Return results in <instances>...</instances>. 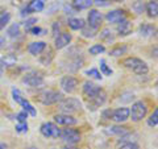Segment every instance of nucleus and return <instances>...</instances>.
I'll return each mask as SVG.
<instances>
[{
  "label": "nucleus",
  "instance_id": "nucleus-1",
  "mask_svg": "<svg viewBox=\"0 0 158 149\" xmlns=\"http://www.w3.org/2000/svg\"><path fill=\"white\" fill-rule=\"evenodd\" d=\"M121 63L124 67L129 69V70H132L137 75H145L149 71V66L146 65V62L137 57H128L125 59H123Z\"/></svg>",
  "mask_w": 158,
  "mask_h": 149
},
{
  "label": "nucleus",
  "instance_id": "nucleus-2",
  "mask_svg": "<svg viewBox=\"0 0 158 149\" xmlns=\"http://www.w3.org/2000/svg\"><path fill=\"white\" fill-rule=\"evenodd\" d=\"M62 94L58 92V91H54V90H46V91H42L40 92L38 95L36 96V100L45 104V106H50V104H56L59 103L62 100Z\"/></svg>",
  "mask_w": 158,
  "mask_h": 149
},
{
  "label": "nucleus",
  "instance_id": "nucleus-3",
  "mask_svg": "<svg viewBox=\"0 0 158 149\" xmlns=\"http://www.w3.org/2000/svg\"><path fill=\"white\" fill-rule=\"evenodd\" d=\"M58 108L61 110L63 113H74V112H78L81 111L82 108V103L79 99H75V98H66V99H62L61 102L58 103Z\"/></svg>",
  "mask_w": 158,
  "mask_h": 149
},
{
  "label": "nucleus",
  "instance_id": "nucleus-4",
  "mask_svg": "<svg viewBox=\"0 0 158 149\" xmlns=\"http://www.w3.org/2000/svg\"><path fill=\"white\" fill-rule=\"evenodd\" d=\"M146 113H148V107L145 102L138 100L132 104V108L129 110V117L133 121H141L146 116Z\"/></svg>",
  "mask_w": 158,
  "mask_h": 149
},
{
  "label": "nucleus",
  "instance_id": "nucleus-5",
  "mask_svg": "<svg viewBox=\"0 0 158 149\" xmlns=\"http://www.w3.org/2000/svg\"><path fill=\"white\" fill-rule=\"evenodd\" d=\"M106 100H107V94L102 87L99 88L94 95L86 98L87 106H88V108H91V110H96V108L103 106V104L106 103Z\"/></svg>",
  "mask_w": 158,
  "mask_h": 149
},
{
  "label": "nucleus",
  "instance_id": "nucleus-6",
  "mask_svg": "<svg viewBox=\"0 0 158 149\" xmlns=\"http://www.w3.org/2000/svg\"><path fill=\"white\" fill-rule=\"evenodd\" d=\"M12 95H13V99L16 100L20 106H21L24 108V111H25L28 115H31V116H36L37 115V111H36V108H34L31 103H29L25 98H24L21 95V92H20L17 88H13L12 90Z\"/></svg>",
  "mask_w": 158,
  "mask_h": 149
},
{
  "label": "nucleus",
  "instance_id": "nucleus-7",
  "mask_svg": "<svg viewBox=\"0 0 158 149\" xmlns=\"http://www.w3.org/2000/svg\"><path fill=\"white\" fill-rule=\"evenodd\" d=\"M59 137H61L65 143H67L69 145H74V144L81 141L82 136H81V133H79V131L74 130V128H65L63 131H61Z\"/></svg>",
  "mask_w": 158,
  "mask_h": 149
},
{
  "label": "nucleus",
  "instance_id": "nucleus-8",
  "mask_svg": "<svg viewBox=\"0 0 158 149\" xmlns=\"http://www.w3.org/2000/svg\"><path fill=\"white\" fill-rule=\"evenodd\" d=\"M40 132H41L42 136H45L48 138H57L61 135V130L58 128V126H56L54 123H44L40 127Z\"/></svg>",
  "mask_w": 158,
  "mask_h": 149
},
{
  "label": "nucleus",
  "instance_id": "nucleus-9",
  "mask_svg": "<svg viewBox=\"0 0 158 149\" xmlns=\"http://www.w3.org/2000/svg\"><path fill=\"white\" fill-rule=\"evenodd\" d=\"M21 82L24 84H27L29 87H41L44 84V77L40 75L37 73H29V74H25V75L23 77Z\"/></svg>",
  "mask_w": 158,
  "mask_h": 149
},
{
  "label": "nucleus",
  "instance_id": "nucleus-10",
  "mask_svg": "<svg viewBox=\"0 0 158 149\" xmlns=\"http://www.w3.org/2000/svg\"><path fill=\"white\" fill-rule=\"evenodd\" d=\"M78 84H79V81L71 75H66L61 79V88L67 94H71L75 91L78 88Z\"/></svg>",
  "mask_w": 158,
  "mask_h": 149
},
{
  "label": "nucleus",
  "instance_id": "nucleus-11",
  "mask_svg": "<svg viewBox=\"0 0 158 149\" xmlns=\"http://www.w3.org/2000/svg\"><path fill=\"white\" fill-rule=\"evenodd\" d=\"M87 20H88V25H90V28L98 31V29L102 27L103 15L99 12L98 9H90V12H88V16H87Z\"/></svg>",
  "mask_w": 158,
  "mask_h": 149
},
{
  "label": "nucleus",
  "instance_id": "nucleus-12",
  "mask_svg": "<svg viewBox=\"0 0 158 149\" xmlns=\"http://www.w3.org/2000/svg\"><path fill=\"white\" fill-rule=\"evenodd\" d=\"M115 123H124L129 119V108L127 107H120L117 110H113L111 112V117Z\"/></svg>",
  "mask_w": 158,
  "mask_h": 149
},
{
  "label": "nucleus",
  "instance_id": "nucleus-13",
  "mask_svg": "<svg viewBox=\"0 0 158 149\" xmlns=\"http://www.w3.org/2000/svg\"><path fill=\"white\" fill-rule=\"evenodd\" d=\"M54 121H56L58 126H75L78 123V120L71 115H67V113H58V115L54 116Z\"/></svg>",
  "mask_w": 158,
  "mask_h": 149
},
{
  "label": "nucleus",
  "instance_id": "nucleus-14",
  "mask_svg": "<svg viewBox=\"0 0 158 149\" xmlns=\"http://www.w3.org/2000/svg\"><path fill=\"white\" fill-rule=\"evenodd\" d=\"M125 16H127V13L124 9H113V11L107 13L106 19L108 20V23H111V24H118L121 20L125 19Z\"/></svg>",
  "mask_w": 158,
  "mask_h": 149
},
{
  "label": "nucleus",
  "instance_id": "nucleus-15",
  "mask_svg": "<svg viewBox=\"0 0 158 149\" xmlns=\"http://www.w3.org/2000/svg\"><path fill=\"white\" fill-rule=\"evenodd\" d=\"M45 8V4H44L42 0H32V2L28 3V6L24 9L23 15L25 13H33V12H41Z\"/></svg>",
  "mask_w": 158,
  "mask_h": 149
},
{
  "label": "nucleus",
  "instance_id": "nucleus-16",
  "mask_svg": "<svg viewBox=\"0 0 158 149\" xmlns=\"http://www.w3.org/2000/svg\"><path fill=\"white\" fill-rule=\"evenodd\" d=\"M133 31V24L129 21V20H121L120 23H118L117 25V33L120 34V36H128V34H131Z\"/></svg>",
  "mask_w": 158,
  "mask_h": 149
},
{
  "label": "nucleus",
  "instance_id": "nucleus-17",
  "mask_svg": "<svg viewBox=\"0 0 158 149\" xmlns=\"http://www.w3.org/2000/svg\"><path fill=\"white\" fill-rule=\"evenodd\" d=\"M106 133H108V135H113V136L124 137L127 135H129V130H128L127 127H123V126H112V127L107 128Z\"/></svg>",
  "mask_w": 158,
  "mask_h": 149
},
{
  "label": "nucleus",
  "instance_id": "nucleus-18",
  "mask_svg": "<svg viewBox=\"0 0 158 149\" xmlns=\"http://www.w3.org/2000/svg\"><path fill=\"white\" fill-rule=\"evenodd\" d=\"M71 34L70 33H61L56 37V49H63L71 42Z\"/></svg>",
  "mask_w": 158,
  "mask_h": 149
},
{
  "label": "nucleus",
  "instance_id": "nucleus-19",
  "mask_svg": "<svg viewBox=\"0 0 158 149\" xmlns=\"http://www.w3.org/2000/svg\"><path fill=\"white\" fill-rule=\"evenodd\" d=\"M46 49V42L44 41H36L32 42L31 45L28 46V52L32 54V56H40L44 50Z\"/></svg>",
  "mask_w": 158,
  "mask_h": 149
},
{
  "label": "nucleus",
  "instance_id": "nucleus-20",
  "mask_svg": "<svg viewBox=\"0 0 158 149\" xmlns=\"http://www.w3.org/2000/svg\"><path fill=\"white\" fill-rule=\"evenodd\" d=\"M99 88H100V87H99L98 84L87 81V82H85V84H83V95H85V98H88V96L94 95V94H95Z\"/></svg>",
  "mask_w": 158,
  "mask_h": 149
},
{
  "label": "nucleus",
  "instance_id": "nucleus-21",
  "mask_svg": "<svg viewBox=\"0 0 158 149\" xmlns=\"http://www.w3.org/2000/svg\"><path fill=\"white\" fill-rule=\"evenodd\" d=\"M146 12H148V16L150 19H156L157 15H158V3L157 0H150V2H148L146 4Z\"/></svg>",
  "mask_w": 158,
  "mask_h": 149
},
{
  "label": "nucleus",
  "instance_id": "nucleus-22",
  "mask_svg": "<svg viewBox=\"0 0 158 149\" xmlns=\"http://www.w3.org/2000/svg\"><path fill=\"white\" fill-rule=\"evenodd\" d=\"M67 25L70 27L73 31H79V29H83V28L86 27V23H85V20H83V19H75V17H73V19H69Z\"/></svg>",
  "mask_w": 158,
  "mask_h": 149
},
{
  "label": "nucleus",
  "instance_id": "nucleus-23",
  "mask_svg": "<svg viewBox=\"0 0 158 149\" xmlns=\"http://www.w3.org/2000/svg\"><path fill=\"white\" fill-rule=\"evenodd\" d=\"M92 0H73V8L75 11H81V9H87L92 6Z\"/></svg>",
  "mask_w": 158,
  "mask_h": 149
},
{
  "label": "nucleus",
  "instance_id": "nucleus-24",
  "mask_svg": "<svg viewBox=\"0 0 158 149\" xmlns=\"http://www.w3.org/2000/svg\"><path fill=\"white\" fill-rule=\"evenodd\" d=\"M156 33V27L150 25V24H142L140 27V34L144 37H152Z\"/></svg>",
  "mask_w": 158,
  "mask_h": 149
},
{
  "label": "nucleus",
  "instance_id": "nucleus-25",
  "mask_svg": "<svg viewBox=\"0 0 158 149\" xmlns=\"http://www.w3.org/2000/svg\"><path fill=\"white\" fill-rule=\"evenodd\" d=\"M90 54H92V56H98V54H102L106 52V46L102 45V44H95V45H92L90 48Z\"/></svg>",
  "mask_w": 158,
  "mask_h": 149
},
{
  "label": "nucleus",
  "instance_id": "nucleus-26",
  "mask_svg": "<svg viewBox=\"0 0 158 149\" xmlns=\"http://www.w3.org/2000/svg\"><path fill=\"white\" fill-rule=\"evenodd\" d=\"M7 33H8V36L12 37V38L17 37L19 34H20V25H19V24H12V25L8 28Z\"/></svg>",
  "mask_w": 158,
  "mask_h": 149
},
{
  "label": "nucleus",
  "instance_id": "nucleus-27",
  "mask_svg": "<svg viewBox=\"0 0 158 149\" xmlns=\"http://www.w3.org/2000/svg\"><path fill=\"white\" fill-rule=\"evenodd\" d=\"M9 20H11V15H9L8 12L0 13V31L6 28V25L9 23Z\"/></svg>",
  "mask_w": 158,
  "mask_h": 149
},
{
  "label": "nucleus",
  "instance_id": "nucleus-28",
  "mask_svg": "<svg viewBox=\"0 0 158 149\" xmlns=\"http://www.w3.org/2000/svg\"><path fill=\"white\" fill-rule=\"evenodd\" d=\"M127 50H128V48H127L125 45H123V46H116V48H113L112 50L110 52V54H111V56H113V57H118V56H121V54L127 53Z\"/></svg>",
  "mask_w": 158,
  "mask_h": 149
},
{
  "label": "nucleus",
  "instance_id": "nucleus-29",
  "mask_svg": "<svg viewBox=\"0 0 158 149\" xmlns=\"http://www.w3.org/2000/svg\"><path fill=\"white\" fill-rule=\"evenodd\" d=\"M157 124H158V110L156 108L154 112L150 115V117L148 119V126L149 127H157Z\"/></svg>",
  "mask_w": 158,
  "mask_h": 149
},
{
  "label": "nucleus",
  "instance_id": "nucleus-30",
  "mask_svg": "<svg viewBox=\"0 0 158 149\" xmlns=\"http://www.w3.org/2000/svg\"><path fill=\"white\" fill-rule=\"evenodd\" d=\"M100 70H102L103 75H108V77L112 75V69L108 67V65L106 63L104 59H102V61H100Z\"/></svg>",
  "mask_w": 158,
  "mask_h": 149
},
{
  "label": "nucleus",
  "instance_id": "nucleus-31",
  "mask_svg": "<svg viewBox=\"0 0 158 149\" xmlns=\"http://www.w3.org/2000/svg\"><path fill=\"white\" fill-rule=\"evenodd\" d=\"M100 38L103 41H113V36H112V32L110 29H103V32L100 33Z\"/></svg>",
  "mask_w": 158,
  "mask_h": 149
},
{
  "label": "nucleus",
  "instance_id": "nucleus-32",
  "mask_svg": "<svg viewBox=\"0 0 158 149\" xmlns=\"http://www.w3.org/2000/svg\"><path fill=\"white\" fill-rule=\"evenodd\" d=\"M95 33H96V31L95 29H92V28H83L82 29V36H85V37H90V38H92V37H95Z\"/></svg>",
  "mask_w": 158,
  "mask_h": 149
},
{
  "label": "nucleus",
  "instance_id": "nucleus-33",
  "mask_svg": "<svg viewBox=\"0 0 158 149\" xmlns=\"http://www.w3.org/2000/svg\"><path fill=\"white\" fill-rule=\"evenodd\" d=\"M117 149H140V147H138L136 143H129L128 141V143H123Z\"/></svg>",
  "mask_w": 158,
  "mask_h": 149
},
{
  "label": "nucleus",
  "instance_id": "nucleus-34",
  "mask_svg": "<svg viewBox=\"0 0 158 149\" xmlns=\"http://www.w3.org/2000/svg\"><path fill=\"white\" fill-rule=\"evenodd\" d=\"M86 74L87 75H90V77H92V78H95V79H99V81L102 79V74L99 73L98 69H90V70L86 71Z\"/></svg>",
  "mask_w": 158,
  "mask_h": 149
},
{
  "label": "nucleus",
  "instance_id": "nucleus-35",
  "mask_svg": "<svg viewBox=\"0 0 158 149\" xmlns=\"http://www.w3.org/2000/svg\"><path fill=\"white\" fill-rule=\"evenodd\" d=\"M17 61V58L15 57V56H12V54H8V56H6L3 58V63H6V65H13L15 62Z\"/></svg>",
  "mask_w": 158,
  "mask_h": 149
},
{
  "label": "nucleus",
  "instance_id": "nucleus-36",
  "mask_svg": "<svg viewBox=\"0 0 158 149\" xmlns=\"http://www.w3.org/2000/svg\"><path fill=\"white\" fill-rule=\"evenodd\" d=\"M16 132L17 133H27L28 132V123H19L16 126Z\"/></svg>",
  "mask_w": 158,
  "mask_h": 149
},
{
  "label": "nucleus",
  "instance_id": "nucleus-37",
  "mask_svg": "<svg viewBox=\"0 0 158 149\" xmlns=\"http://www.w3.org/2000/svg\"><path fill=\"white\" fill-rule=\"evenodd\" d=\"M133 9L137 12V13H142V11H144V3L141 2V0H137V2H135V4H133Z\"/></svg>",
  "mask_w": 158,
  "mask_h": 149
},
{
  "label": "nucleus",
  "instance_id": "nucleus-38",
  "mask_svg": "<svg viewBox=\"0 0 158 149\" xmlns=\"http://www.w3.org/2000/svg\"><path fill=\"white\" fill-rule=\"evenodd\" d=\"M92 3H95L96 6H100V7H107V6H110L112 2L111 0H92Z\"/></svg>",
  "mask_w": 158,
  "mask_h": 149
},
{
  "label": "nucleus",
  "instance_id": "nucleus-39",
  "mask_svg": "<svg viewBox=\"0 0 158 149\" xmlns=\"http://www.w3.org/2000/svg\"><path fill=\"white\" fill-rule=\"evenodd\" d=\"M28 31L31 32L32 34H34V36H38V34H42L44 29H42V28H40V27H32L31 29H28Z\"/></svg>",
  "mask_w": 158,
  "mask_h": 149
},
{
  "label": "nucleus",
  "instance_id": "nucleus-40",
  "mask_svg": "<svg viewBox=\"0 0 158 149\" xmlns=\"http://www.w3.org/2000/svg\"><path fill=\"white\" fill-rule=\"evenodd\" d=\"M27 117H28V113H27L25 111H23V112L19 113L16 119L19 120V123H25V121H27Z\"/></svg>",
  "mask_w": 158,
  "mask_h": 149
},
{
  "label": "nucleus",
  "instance_id": "nucleus-41",
  "mask_svg": "<svg viewBox=\"0 0 158 149\" xmlns=\"http://www.w3.org/2000/svg\"><path fill=\"white\" fill-rule=\"evenodd\" d=\"M34 23H37V19H29L25 21V29H31L33 25H34Z\"/></svg>",
  "mask_w": 158,
  "mask_h": 149
},
{
  "label": "nucleus",
  "instance_id": "nucleus-42",
  "mask_svg": "<svg viewBox=\"0 0 158 149\" xmlns=\"http://www.w3.org/2000/svg\"><path fill=\"white\" fill-rule=\"evenodd\" d=\"M57 29L59 31V25H58L57 23H54L53 24V32H54V36H56V37H57Z\"/></svg>",
  "mask_w": 158,
  "mask_h": 149
},
{
  "label": "nucleus",
  "instance_id": "nucleus-43",
  "mask_svg": "<svg viewBox=\"0 0 158 149\" xmlns=\"http://www.w3.org/2000/svg\"><path fill=\"white\" fill-rule=\"evenodd\" d=\"M4 44H6V40L4 38H0V50L4 48Z\"/></svg>",
  "mask_w": 158,
  "mask_h": 149
},
{
  "label": "nucleus",
  "instance_id": "nucleus-44",
  "mask_svg": "<svg viewBox=\"0 0 158 149\" xmlns=\"http://www.w3.org/2000/svg\"><path fill=\"white\" fill-rule=\"evenodd\" d=\"M62 149H78V148L74 147V145H66V147H63Z\"/></svg>",
  "mask_w": 158,
  "mask_h": 149
},
{
  "label": "nucleus",
  "instance_id": "nucleus-45",
  "mask_svg": "<svg viewBox=\"0 0 158 149\" xmlns=\"http://www.w3.org/2000/svg\"><path fill=\"white\" fill-rule=\"evenodd\" d=\"M0 149H7V145L4 143H0Z\"/></svg>",
  "mask_w": 158,
  "mask_h": 149
},
{
  "label": "nucleus",
  "instance_id": "nucleus-46",
  "mask_svg": "<svg viewBox=\"0 0 158 149\" xmlns=\"http://www.w3.org/2000/svg\"><path fill=\"white\" fill-rule=\"evenodd\" d=\"M3 75V65H0V78Z\"/></svg>",
  "mask_w": 158,
  "mask_h": 149
},
{
  "label": "nucleus",
  "instance_id": "nucleus-47",
  "mask_svg": "<svg viewBox=\"0 0 158 149\" xmlns=\"http://www.w3.org/2000/svg\"><path fill=\"white\" fill-rule=\"evenodd\" d=\"M111 2H124V0H111Z\"/></svg>",
  "mask_w": 158,
  "mask_h": 149
},
{
  "label": "nucleus",
  "instance_id": "nucleus-48",
  "mask_svg": "<svg viewBox=\"0 0 158 149\" xmlns=\"http://www.w3.org/2000/svg\"><path fill=\"white\" fill-rule=\"evenodd\" d=\"M28 149H37V148H33V147H32V148H28Z\"/></svg>",
  "mask_w": 158,
  "mask_h": 149
}]
</instances>
